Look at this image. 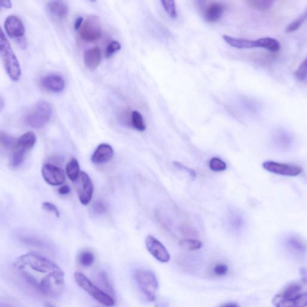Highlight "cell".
<instances>
[{"label": "cell", "instance_id": "6da1fadb", "mask_svg": "<svg viewBox=\"0 0 307 307\" xmlns=\"http://www.w3.org/2000/svg\"><path fill=\"white\" fill-rule=\"evenodd\" d=\"M14 266L25 281L45 296H57L64 289V272L44 257L25 254L15 260Z\"/></svg>", "mask_w": 307, "mask_h": 307}, {"label": "cell", "instance_id": "7a4b0ae2", "mask_svg": "<svg viewBox=\"0 0 307 307\" xmlns=\"http://www.w3.org/2000/svg\"><path fill=\"white\" fill-rule=\"evenodd\" d=\"M0 58L9 77L14 82L19 81L22 74L20 62L1 26H0Z\"/></svg>", "mask_w": 307, "mask_h": 307}, {"label": "cell", "instance_id": "3957f363", "mask_svg": "<svg viewBox=\"0 0 307 307\" xmlns=\"http://www.w3.org/2000/svg\"><path fill=\"white\" fill-rule=\"evenodd\" d=\"M74 277L77 284L99 303L107 306H113L115 305L113 297L99 289L82 272H76L74 273Z\"/></svg>", "mask_w": 307, "mask_h": 307}, {"label": "cell", "instance_id": "277c9868", "mask_svg": "<svg viewBox=\"0 0 307 307\" xmlns=\"http://www.w3.org/2000/svg\"><path fill=\"white\" fill-rule=\"evenodd\" d=\"M135 277L139 288L147 299L151 302H154L157 299L159 287L156 275L148 269H139L136 271Z\"/></svg>", "mask_w": 307, "mask_h": 307}, {"label": "cell", "instance_id": "5b68a950", "mask_svg": "<svg viewBox=\"0 0 307 307\" xmlns=\"http://www.w3.org/2000/svg\"><path fill=\"white\" fill-rule=\"evenodd\" d=\"M52 114L51 105L48 102L40 100L34 106L26 117V122L33 129H42L50 120Z\"/></svg>", "mask_w": 307, "mask_h": 307}, {"label": "cell", "instance_id": "8992f818", "mask_svg": "<svg viewBox=\"0 0 307 307\" xmlns=\"http://www.w3.org/2000/svg\"><path fill=\"white\" fill-rule=\"evenodd\" d=\"M5 28L6 33L12 39L17 40L19 44L26 48V40L25 39L24 25L20 18L15 15H11L6 19Z\"/></svg>", "mask_w": 307, "mask_h": 307}, {"label": "cell", "instance_id": "52a82bcc", "mask_svg": "<svg viewBox=\"0 0 307 307\" xmlns=\"http://www.w3.org/2000/svg\"><path fill=\"white\" fill-rule=\"evenodd\" d=\"M79 32L80 37L85 42H94L100 39L102 29L99 18L91 16L86 19L80 28Z\"/></svg>", "mask_w": 307, "mask_h": 307}, {"label": "cell", "instance_id": "ba28073f", "mask_svg": "<svg viewBox=\"0 0 307 307\" xmlns=\"http://www.w3.org/2000/svg\"><path fill=\"white\" fill-rule=\"evenodd\" d=\"M77 195L83 206L90 203L94 193V185L87 173L80 172L76 180Z\"/></svg>", "mask_w": 307, "mask_h": 307}, {"label": "cell", "instance_id": "9c48e42d", "mask_svg": "<svg viewBox=\"0 0 307 307\" xmlns=\"http://www.w3.org/2000/svg\"><path fill=\"white\" fill-rule=\"evenodd\" d=\"M262 166L268 172L283 176H296L302 172V167L300 166L272 161H266L263 163Z\"/></svg>", "mask_w": 307, "mask_h": 307}, {"label": "cell", "instance_id": "30bf717a", "mask_svg": "<svg viewBox=\"0 0 307 307\" xmlns=\"http://www.w3.org/2000/svg\"><path fill=\"white\" fill-rule=\"evenodd\" d=\"M146 247L155 259L162 263H167L170 259V254L166 248L156 238L148 235L145 240Z\"/></svg>", "mask_w": 307, "mask_h": 307}, {"label": "cell", "instance_id": "8fae6325", "mask_svg": "<svg viewBox=\"0 0 307 307\" xmlns=\"http://www.w3.org/2000/svg\"><path fill=\"white\" fill-rule=\"evenodd\" d=\"M42 173L45 181L51 185H60L63 184L66 180L64 170L53 164H45L43 166Z\"/></svg>", "mask_w": 307, "mask_h": 307}, {"label": "cell", "instance_id": "7c38bea8", "mask_svg": "<svg viewBox=\"0 0 307 307\" xmlns=\"http://www.w3.org/2000/svg\"><path fill=\"white\" fill-rule=\"evenodd\" d=\"M43 88L49 92L58 93L64 90L66 83L63 77L57 74H50L43 77Z\"/></svg>", "mask_w": 307, "mask_h": 307}, {"label": "cell", "instance_id": "4fadbf2b", "mask_svg": "<svg viewBox=\"0 0 307 307\" xmlns=\"http://www.w3.org/2000/svg\"><path fill=\"white\" fill-rule=\"evenodd\" d=\"M114 156V150L110 145L101 144L99 145L92 154L91 161L93 163L100 164L107 163Z\"/></svg>", "mask_w": 307, "mask_h": 307}, {"label": "cell", "instance_id": "5bb4252c", "mask_svg": "<svg viewBox=\"0 0 307 307\" xmlns=\"http://www.w3.org/2000/svg\"><path fill=\"white\" fill-rule=\"evenodd\" d=\"M48 10L52 17L58 21H63L69 14V7L66 2L62 1L49 2L47 5Z\"/></svg>", "mask_w": 307, "mask_h": 307}, {"label": "cell", "instance_id": "9a60e30c", "mask_svg": "<svg viewBox=\"0 0 307 307\" xmlns=\"http://www.w3.org/2000/svg\"><path fill=\"white\" fill-rule=\"evenodd\" d=\"M224 11V6L221 3L213 2L207 6L204 11V19L210 23H215L221 18Z\"/></svg>", "mask_w": 307, "mask_h": 307}, {"label": "cell", "instance_id": "2e32d148", "mask_svg": "<svg viewBox=\"0 0 307 307\" xmlns=\"http://www.w3.org/2000/svg\"><path fill=\"white\" fill-rule=\"evenodd\" d=\"M101 61V51L98 47L92 48L85 52L84 63L89 69L95 70Z\"/></svg>", "mask_w": 307, "mask_h": 307}, {"label": "cell", "instance_id": "e0dca14e", "mask_svg": "<svg viewBox=\"0 0 307 307\" xmlns=\"http://www.w3.org/2000/svg\"><path fill=\"white\" fill-rule=\"evenodd\" d=\"M223 39L229 45L237 49H252L256 48V40L235 38L228 35L223 36Z\"/></svg>", "mask_w": 307, "mask_h": 307}, {"label": "cell", "instance_id": "ac0fdd59", "mask_svg": "<svg viewBox=\"0 0 307 307\" xmlns=\"http://www.w3.org/2000/svg\"><path fill=\"white\" fill-rule=\"evenodd\" d=\"M256 48H262L266 50L275 52L280 49V43L277 39L270 37H262L256 40Z\"/></svg>", "mask_w": 307, "mask_h": 307}, {"label": "cell", "instance_id": "d6986e66", "mask_svg": "<svg viewBox=\"0 0 307 307\" xmlns=\"http://www.w3.org/2000/svg\"><path fill=\"white\" fill-rule=\"evenodd\" d=\"M303 287L299 283H293L287 285L279 294L281 297L287 299H294L302 294Z\"/></svg>", "mask_w": 307, "mask_h": 307}, {"label": "cell", "instance_id": "ffe728a7", "mask_svg": "<svg viewBox=\"0 0 307 307\" xmlns=\"http://www.w3.org/2000/svg\"><path fill=\"white\" fill-rule=\"evenodd\" d=\"M37 141L36 136L32 132L24 133L17 140L16 146L25 149L27 151L32 150Z\"/></svg>", "mask_w": 307, "mask_h": 307}, {"label": "cell", "instance_id": "44dd1931", "mask_svg": "<svg viewBox=\"0 0 307 307\" xmlns=\"http://www.w3.org/2000/svg\"><path fill=\"white\" fill-rule=\"evenodd\" d=\"M96 280H97L98 284L97 287L99 289L104 291L105 293L113 297L114 294V288L106 273L104 271L99 272L97 277H96Z\"/></svg>", "mask_w": 307, "mask_h": 307}, {"label": "cell", "instance_id": "7402d4cb", "mask_svg": "<svg viewBox=\"0 0 307 307\" xmlns=\"http://www.w3.org/2000/svg\"><path fill=\"white\" fill-rule=\"evenodd\" d=\"M12 153L10 158V165L13 168H17L20 166L24 162L25 157L26 156L27 151L24 148L15 146L12 149Z\"/></svg>", "mask_w": 307, "mask_h": 307}, {"label": "cell", "instance_id": "603a6c76", "mask_svg": "<svg viewBox=\"0 0 307 307\" xmlns=\"http://www.w3.org/2000/svg\"><path fill=\"white\" fill-rule=\"evenodd\" d=\"M94 254L90 250L83 249L80 251L77 256V262L82 267H90L94 263Z\"/></svg>", "mask_w": 307, "mask_h": 307}, {"label": "cell", "instance_id": "cb8c5ba5", "mask_svg": "<svg viewBox=\"0 0 307 307\" xmlns=\"http://www.w3.org/2000/svg\"><path fill=\"white\" fill-rule=\"evenodd\" d=\"M66 171L70 180L75 182L80 172L79 164L76 159L73 158L68 162L66 167Z\"/></svg>", "mask_w": 307, "mask_h": 307}, {"label": "cell", "instance_id": "d4e9b609", "mask_svg": "<svg viewBox=\"0 0 307 307\" xmlns=\"http://www.w3.org/2000/svg\"><path fill=\"white\" fill-rule=\"evenodd\" d=\"M248 6L254 10L264 12L270 9L274 2L271 0H250L247 2Z\"/></svg>", "mask_w": 307, "mask_h": 307}, {"label": "cell", "instance_id": "484cf974", "mask_svg": "<svg viewBox=\"0 0 307 307\" xmlns=\"http://www.w3.org/2000/svg\"><path fill=\"white\" fill-rule=\"evenodd\" d=\"M180 246L187 250L196 251L201 249L202 243L199 240L187 238L180 241Z\"/></svg>", "mask_w": 307, "mask_h": 307}, {"label": "cell", "instance_id": "4316f807", "mask_svg": "<svg viewBox=\"0 0 307 307\" xmlns=\"http://www.w3.org/2000/svg\"><path fill=\"white\" fill-rule=\"evenodd\" d=\"M132 123L133 127L138 131L144 132L146 126L142 115L139 112L135 111L132 114Z\"/></svg>", "mask_w": 307, "mask_h": 307}, {"label": "cell", "instance_id": "83f0119b", "mask_svg": "<svg viewBox=\"0 0 307 307\" xmlns=\"http://www.w3.org/2000/svg\"><path fill=\"white\" fill-rule=\"evenodd\" d=\"M307 16L306 11L302 15H300L299 18H297L296 20H294L286 28V33H290L295 32V31L298 30L300 26L304 23L306 20Z\"/></svg>", "mask_w": 307, "mask_h": 307}, {"label": "cell", "instance_id": "f1b7e54d", "mask_svg": "<svg viewBox=\"0 0 307 307\" xmlns=\"http://www.w3.org/2000/svg\"><path fill=\"white\" fill-rule=\"evenodd\" d=\"M210 168L214 172H222L227 169V165L224 161L220 159L219 158L213 157L210 161Z\"/></svg>", "mask_w": 307, "mask_h": 307}, {"label": "cell", "instance_id": "f546056e", "mask_svg": "<svg viewBox=\"0 0 307 307\" xmlns=\"http://www.w3.org/2000/svg\"><path fill=\"white\" fill-rule=\"evenodd\" d=\"M17 140L7 133H0V144L6 148L13 149L16 145Z\"/></svg>", "mask_w": 307, "mask_h": 307}, {"label": "cell", "instance_id": "4dcf8cb0", "mask_svg": "<svg viewBox=\"0 0 307 307\" xmlns=\"http://www.w3.org/2000/svg\"><path fill=\"white\" fill-rule=\"evenodd\" d=\"M162 3L164 9V10L167 12V14L169 15L170 17L176 18L177 17V12H176V6L174 1L172 0H164L162 1Z\"/></svg>", "mask_w": 307, "mask_h": 307}, {"label": "cell", "instance_id": "1f68e13d", "mask_svg": "<svg viewBox=\"0 0 307 307\" xmlns=\"http://www.w3.org/2000/svg\"><path fill=\"white\" fill-rule=\"evenodd\" d=\"M294 77L300 82L304 81L306 77V59L303 60L301 64L299 65L297 69L294 73Z\"/></svg>", "mask_w": 307, "mask_h": 307}, {"label": "cell", "instance_id": "d6a6232c", "mask_svg": "<svg viewBox=\"0 0 307 307\" xmlns=\"http://www.w3.org/2000/svg\"><path fill=\"white\" fill-rule=\"evenodd\" d=\"M122 48L120 43L117 41H114L111 42L110 45L107 46L106 50V57L107 58H110L116 53L117 52L119 51Z\"/></svg>", "mask_w": 307, "mask_h": 307}, {"label": "cell", "instance_id": "836d02e7", "mask_svg": "<svg viewBox=\"0 0 307 307\" xmlns=\"http://www.w3.org/2000/svg\"><path fill=\"white\" fill-rule=\"evenodd\" d=\"M42 207L46 212L54 214L56 217H59L60 216V212L54 204L50 202H44L42 204Z\"/></svg>", "mask_w": 307, "mask_h": 307}, {"label": "cell", "instance_id": "e575fe53", "mask_svg": "<svg viewBox=\"0 0 307 307\" xmlns=\"http://www.w3.org/2000/svg\"><path fill=\"white\" fill-rule=\"evenodd\" d=\"M107 210L106 206L101 200L96 201L94 204H93V210L97 215H102V214L107 212Z\"/></svg>", "mask_w": 307, "mask_h": 307}, {"label": "cell", "instance_id": "d590c367", "mask_svg": "<svg viewBox=\"0 0 307 307\" xmlns=\"http://www.w3.org/2000/svg\"><path fill=\"white\" fill-rule=\"evenodd\" d=\"M228 271V266L225 264L217 265L214 268V272L217 275L223 276L227 274Z\"/></svg>", "mask_w": 307, "mask_h": 307}, {"label": "cell", "instance_id": "8d00e7d4", "mask_svg": "<svg viewBox=\"0 0 307 307\" xmlns=\"http://www.w3.org/2000/svg\"><path fill=\"white\" fill-rule=\"evenodd\" d=\"M278 137V143L281 145L282 147H287V146H289L290 139L286 133H281Z\"/></svg>", "mask_w": 307, "mask_h": 307}, {"label": "cell", "instance_id": "74e56055", "mask_svg": "<svg viewBox=\"0 0 307 307\" xmlns=\"http://www.w3.org/2000/svg\"><path fill=\"white\" fill-rule=\"evenodd\" d=\"M174 164L175 166L177 167L178 169L184 170V171L187 172L192 178H194L195 176H196V173H195L194 170L188 168V167L183 165V164L179 162H174Z\"/></svg>", "mask_w": 307, "mask_h": 307}, {"label": "cell", "instance_id": "f35d334b", "mask_svg": "<svg viewBox=\"0 0 307 307\" xmlns=\"http://www.w3.org/2000/svg\"><path fill=\"white\" fill-rule=\"evenodd\" d=\"M289 244L291 247L296 250H302L303 248L301 242H299L296 239H291L289 241Z\"/></svg>", "mask_w": 307, "mask_h": 307}, {"label": "cell", "instance_id": "ab89813d", "mask_svg": "<svg viewBox=\"0 0 307 307\" xmlns=\"http://www.w3.org/2000/svg\"><path fill=\"white\" fill-rule=\"evenodd\" d=\"M58 193L61 195H66L70 193V187L69 185H64L58 189Z\"/></svg>", "mask_w": 307, "mask_h": 307}, {"label": "cell", "instance_id": "60d3db41", "mask_svg": "<svg viewBox=\"0 0 307 307\" xmlns=\"http://www.w3.org/2000/svg\"><path fill=\"white\" fill-rule=\"evenodd\" d=\"M12 7V3L11 1L6 0H0V8L11 9Z\"/></svg>", "mask_w": 307, "mask_h": 307}, {"label": "cell", "instance_id": "b9f144b4", "mask_svg": "<svg viewBox=\"0 0 307 307\" xmlns=\"http://www.w3.org/2000/svg\"><path fill=\"white\" fill-rule=\"evenodd\" d=\"M83 24V18L79 17L76 19L75 23H74V28L76 30H79L80 28L81 27Z\"/></svg>", "mask_w": 307, "mask_h": 307}, {"label": "cell", "instance_id": "7bdbcfd3", "mask_svg": "<svg viewBox=\"0 0 307 307\" xmlns=\"http://www.w3.org/2000/svg\"><path fill=\"white\" fill-rule=\"evenodd\" d=\"M220 307H240L237 303H226V304L223 305Z\"/></svg>", "mask_w": 307, "mask_h": 307}, {"label": "cell", "instance_id": "ee69618b", "mask_svg": "<svg viewBox=\"0 0 307 307\" xmlns=\"http://www.w3.org/2000/svg\"><path fill=\"white\" fill-rule=\"evenodd\" d=\"M4 107H5L4 100H3V98L1 97V96H0V113H2V112L3 110V109H4Z\"/></svg>", "mask_w": 307, "mask_h": 307}]
</instances>
